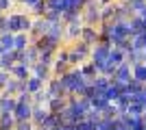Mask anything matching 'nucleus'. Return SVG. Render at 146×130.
<instances>
[{"label":"nucleus","mask_w":146,"mask_h":130,"mask_svg":"<svg viewBox=\"0 0 146 130\" xmlns=\"http://www.w3.org/2000/svg\"><path fill=\"white\" fill-rule=\"evenodd\" d=\"M11 7V0H0V11H9Z\"/></svg>","instance_id":"ddd939ff"},{"label":"nucleus","mask_w":146,"mask_h":130,"mask_svg":"<svg viewBox=\"0 0 146 130\" xmlns=\"http://www.w3.org/2000/svg\"><path fill=\"white\" fill-rule=\"evenodd\" d=\"M15 102H18V100L13 98V95L5 93V95L0 98V113H13V108H15Z\"/></svg>","instance_id":"20e7f679"},{"label":"nucleus","mask_w":146,"mask_h":130,"mask_svg":"<svg viewBox=\"0 0 146 130\" xmlns=\"http://www.w3.org/2000/svg\"><path fill=\"white\" fill-rule=\"evenodd\" d=\"M0 15H2V11H0Z\"/></svg>","instance_id":"f3484780"},{"label":"nucleus","mask_w":146,"mask_h":130,"mask_svg":"<svg viewBox=\"0 0 146 130\" xmlns=\"http://www.w3.org/2000/svg\"><path fill=\"white\" fill-rule=\"evenodd\" d=\"M26 93H35V91H39V89H42V78H29V80H26Z\"/></svg>","instance_id":"6e6552de"},{"label":"nucleus","mask_w":146,"mask_h":130,"mask_svg":"<svg viewBox=\"0 0 146 130\" xmlns=\"http://www.w3.org/2000/svg\"><path fill=\"white\" fill-rule=\"evenodd\" d=\"M0 33H9L7 31V15H0Z\"/></svg>","instance_id":"9b49d317"},{"label":"nucleus","mask_w":146,"mask_h":130,"mask_svg":"<svg viewBox=\"0 0 146 130\" xmlns=\"http://www.w3.org/2000/svg\"><path fill=\"white\" fill-rule=\"evenodd\" d=\"M2 52H7V50H5V48H2V43H0V54H2Z\"/></svg>","instance_id":"dca6fc26"},{"label":"nucleus","mask_w":146,"mask_h":130,"mask_svg":"<svg viewBox=\"0 0 146 130\" xmlns=\"http://www.w3.org/2000/svg\"><path fill=\"white\" fill-rule=\"evenodd\" d=\"M7 82H9V74L0 69V89H5V87H7Z\"/></svg>","instance_id":"9d476101"},{"label":"nucleus","mask_w":146,"mask_h":130,"mask_svg":"<svg viewBox=\"0 0 146 130\" xmlns=\"http://www.w3.org/2000/svg\"><path fill=\"white\" fill-rule=\"evenodd\" d=\"M142 18L146 20V7H142Z\"/></svg>","instance_id":"2eb2a0df"},{"label":"nucleus","mask_w":146,"mask_h":130,"mask_svg":"<svg viewBox=\"0 0 146 130\" xmlns=\"http://www.w3.org/2000/svg\"><path fill=\"white\" fill-rule=\"evenodd\" d=\"M18 130H31V122H18Z\"/></svg>","instance_id":"f8f14e48"},{"label":"nucleus","mask_w":146,"mask_h":130,"mask_svg":"<svg viewBox=\"0 0 146 130\" xmlns=\"http://www.w3.org/2000/svg\"><path fill=\"white\" fill-rule=\"evenodd\" d=\"M18 63V59H15V50H7V52H2L0 54V69L2 72H11V67Z\"/></svg>","instance_id":"7ed1b4c3"},{"label":"nucleus","mask_w":146,"mask_h":130,"mask_svg":"<svg viewBox=\"0 0 146 130\" xmlns=\"http://www.w3.org/2000/svg\"><path fill=\"white\" fill-rule=\"evenodd\" d=\"M20 2H22V5H26V7H33L35 2H39V0H20Z\"/></svg>","instance_id":"4468645a"},{"label":"nucleus","mask_w":146,"mask_h":130,"mask_svg":"<svg viewBox=\"0 0 146 130\" xmlns=\"http://www.w3.org/2000/svg\"><path fill=\"white\" fill-rule=\"evenodd\" d=\"M0 43L5 50H13V35L11 33H0Z\"/></svg>","instance_id":"1a4fd4ad"},{"label":"nucleus","mask_w":146,"mask_h":130,"mask_svg":"<svg viewBox=\"0 0 146 130\" xmlns=\"http://www.w3.org/2000/svg\"><path fill=\"white\" fill-rule=\"evenodd\" d=\"M31 115H33V113H31L29 102H24V100H18V102H15V108H13V117H15V122H26Z\"/></svg>","instance_id":"f257e3e1"},{"label":"nucleus","mask_w":146,"mask_h":130,"mask_svg":"<svg viewBox=\"0 0 146 130\" xmlns=\"http://www.w3.org/2000/svg\"><path fill=\"white\" fill-rule=\"evenodd\" d=\"M11 74L15 76V80H26V76H29V65L24 63H15L11 67Z\"/></svg>","instance_id":"39448f33"},{"label":"nucleus","mask_w":146,"mask_h":130,"mask_svg":"<svg viewBox=\"0 0 146 130\" xmlns=\"http://www.w3.org/2000/svg\"><path fill=\"white\" fill-rule=\"evenodd\" d=\"M13 126H15L13 113H0V130H13Z\"/></svg>","instance_id":"423d86ee"},{"label":"nucleus","mask_w":146,"mask_h":130,"mask_svg":"<svg viewBox=\"0 0 146 130\" xmlns=\"http://www.w3.org/2000/svg\"><path fill=\"white\" fill-rule=\"evenodd\" d=\"M7 31L11 35L22 33V13H9L7 15Z\"/></svg>","instance_id":"f03ea898"},{"label":"nucleus","mask_w":146,"mask_h":130,"mask_svg":"<svg viewBox=\"0 0 146 130\" xmlns=\"http://www.w3.org/2000/svg\"><path fill=\"white\" fill-rule=\"evenodd\" d=\"M26 43H29V39H26L24 33H18V35H13V50H15V52H24Z\"/></svg>","instance_id":"0eeeda50"}]
</instances>
